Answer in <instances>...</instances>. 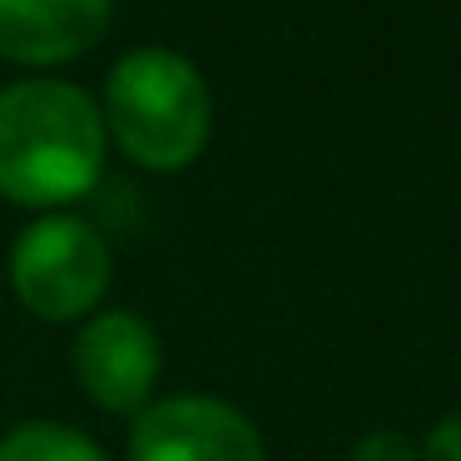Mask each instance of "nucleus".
Masks as SVG:
<instances>
[{
    "label": "nucleus",
    "mask_w": 461,
    "mask_h": 461,
    "mask_svg": "<svg viewBox=\"0 0 461 461\" xmlns=\"http://www.w3.org/2000/svg\"><path fill=\"white\" fill-rule=\"evenodd\" d=\"M104 169V114L65 80L0 90V199L55 209L95 189Z\"/></svg>",
    "instance_id": "f257e3e1"
},
{
    "label": "nucleus",
    "mask_w": 461,
    "mask_h": 461,
    "mask_svg": "<svg viewBox=\"0 0 461 461\" xmlns=\"http://www.w3.org/2000/svg\"><path fill=\"white\" fill-rule=\"evenodd\" d=\"M104 120L144 169H184L209 144V85L174 50H130L104 80Z\"/></svg>",
    "instance_id": "f03ea898"
},
{
    "label": "nucleus",
    "mask_w": 461,
    "mask_h": 461,
    "mask_svg": "<svg viewBox=\"0 0 461 461\" xmlns=\"http://www.w3.org/2000/svg\"><path fill=\"white\" fill-rule=\"evenodd\" d=\"M15 298L45 322L90 312L110 288V249L85 219H35L11 253Z\"/></svg>",
    "instance_id": "7ed1b4c3"
},
{
    "label": "nucleus",
    "mask_w": 461,
    "mask_h": 461,
    "mask_svg": "<svg viewBox=\"0 0 461 461\" xmlns=\"http://www.w3.org/2000/svg\"><path fill=\"white\" fill-rule=\"evenodd\" d=\"M130 461H263V441L229 402L169 397L134 417Z\"/></svg>",
    "instance_id": "20e7f679"
},
{
    "label": "nucleus",
    "mask_w": 461,
    "mask_h": 461,
    "mask_svg": "<svg viewBox=\"0 0 461 461\" xmlns=\"http://www.w3.org/2000/svg\"><path fill=\"white\" fill-rule=\"evenodd\" d=\"M159 338L140 312H104L75 338V377L104 411L140 417L159 382Z\"/></svg>",
    "instance_id": "39448f33"
},
{
    "label": "nucleus",
    "mask_w": 461,
    "mask_h": 461,
    "mask_svg": "<svg viewBox=\"0 0 461 461\" xmlns=\"http://www.w3.org/2000/svg\"><path fill=\"white\" fill-rule=\"evenodd\" d=\"M114 0H0V55L15 65H65L100 45Z\"/></svg>",
    "instance_id": "423d86ee"
},
{
    "label": "nucleus",
    "mask_w": 461,
    "mask_h": 461,
    "mask_svg": "<svg viewBox=\"0 0 461 461\" xmlns=\"http://www.w3.org/2000/svg\"><path fill=\"white\" fill-rule=\"evenodd\" d=\"M0 461H104V451L70 427L31 421V427H15L0 441Z\"/></svg>",
    "instance_id": "0eeeda50"
},
{
    "label": "nucleus",
    "mask_w": 461,
    "mask_h": 461,
    "mask_svg": "<svg viewBox=\"0 0 461 461\" xmlns=\"http://www.w3.org/2000/svg\"><path fill=\"white\" fill-rule=\"evenodd\" d=\"M352 461H421V451L402 431H372L352 447Z\"/></svg>",
    "instance_id": "6e6552de"
},
{
    "label": "nucleus",
    "mask_w": 461,
    "mask_h": 461,
    "mask_svg": "<svg viewBox=\"0 0 461 461\" xmlns=\"http://www.w3.org/2000/svg\"><path fill=\"white\" fill-rule=\"evenodd\" d=\"M421 461H461V411H451L447 421H437L421 447Z\"/></svg>",
    "instance_id": "1a4fd4ad"
}]
</instances>
